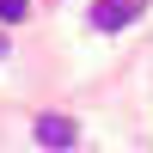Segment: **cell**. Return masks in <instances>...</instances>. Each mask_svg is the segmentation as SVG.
Instances as JSON below:
<instances>
[{
  "label": "cell",
  "mask_w": 153,
  "mask_h": 153,
  "mask_svg": "<svg viewBox=\"0 0 153 153\" xmlns=\"http://www.w3.org/2000/svg\"><path fill=\"white\" fill-rule=\"evenodd\" d=\"M147 12V0H92V31H123Z\"/></svg>",
  "instance_id": "1"
},
{
  "label": "cell",
  "mask_w": 153,
  "mask_h": 153,
  "mask_svg": "<svg viewBox=\"0 0 153 153\" xmlns=\"http://www.w3.org/2000/svg\"><path fill=\"white\" fill-rule=\"evenodd\" d=\"M37 141H43V147H74V141H80V123L61 117V110H43V117H37Z\"/></svg>",
  "instance_id": "2"
},
{
  "label": "cell",
  "mask_w": 153,
  "mask_h": 153,
  "mask_svg": "<svg viewBox=\"0 0 153 153\" xmlns=\"http://www.w3.org/2000/svg\"><path fill=\"white\" fill-rule=\"evenodd\" d=\"M25 12H31V0H0V19H6V25H19Z\"/></svg>",
  "instance_id": "3"
},
{
  "label": "cell",
  "mask_w": 153,
  "mask_h": 153,
  "mask_svg": "<svg viewBox=\"0 0 153 153\" xmlns=\"http://www.w3.org/2000/svg\"><path fill=\"white\" fill-rule=\"evenodd\" d=\"M0 55H6V37H0Z\"/></svg>",
  "instance_id": "4"
}]
</instances>
